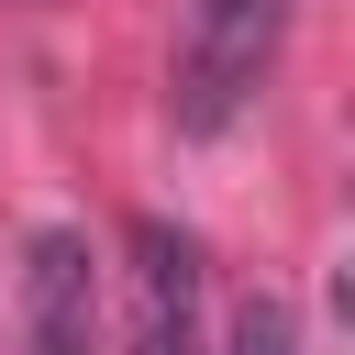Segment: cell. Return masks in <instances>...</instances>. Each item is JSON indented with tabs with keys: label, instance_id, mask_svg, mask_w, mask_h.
I'll use <instances>...</instances> for the list:
<instances>
[{
	"label": "cell",
	"instance_id": "1",
	"mask_svg": "<svg viewBox=\"0 0 355 355\" xmlns=\"http://www.w3.org/2000/svg\"><path fill=\"white\" fill-rule=\"evenodd\" d=\"M288 44V0H178V44H166V122L189 144L233 133L244 100L266 89Z\"/></svg>",
	"mask_w": 355,
	"mask_h": 355
},
{
	"label": "cell",
	"instance_id": "2",
	"mask_svg": "<svg viewBox=\"0 0 355 355\" xmlns=\"http://www.w3.org/2000/svg\"><path fill=\"white\" fill-rule=\"evenodd\" d=\"M22 355H89L100 344V255H89V233H67V222H44L33 244H22Z\"/></svg>",
	"mask_w": 355,
	"mask_h": 355
},
{
	"label": "cell",
	"instance_id": "3",
	"mask_svg": "<svg viewBox=\"0 0 355 355\" xmlns=\"http://www.w3.org/2000/svg\"><path fill=\"white\" fill-rule=\"evenodd\" d=\"M133 355H211L200 344V244L178 222H133Z\"/></svg>",
	"mask_w": 355,
	"mask_h": 355
},
{
	"label": "cell",
	"instance_id": "4",
	"mask_svg": "<svg viewBox=\"0 0 355 355\" xmlns=\"http://www.w3.org/2000/svg\"><path fill=\"white\" fill-rule=\"evenodd\" d=\"M222 355H300V322H288V300H233V322H222Z\"/></svg>",
	"mask_w": 355,
	"mask_h": 355
}]
</instances>
